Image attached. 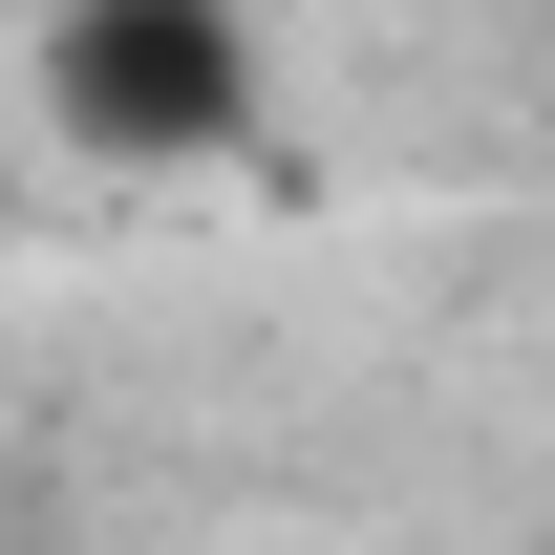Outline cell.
<instances>
[{
    "mask_svg": "<svg viewBox=\"0 0 555 555\" xmlns=\"http://www.w3.org/2000/svg\"><path fill=\"white\" fill-rule=\"evenodd\" d=\"M43 129L86 171H257V0H43Z\"/></svg>",
    "mask_w": 555,
    "mask_h": 555,
    "instance_id": "cell-1",
    "label": "cell"
}]
</instances>
